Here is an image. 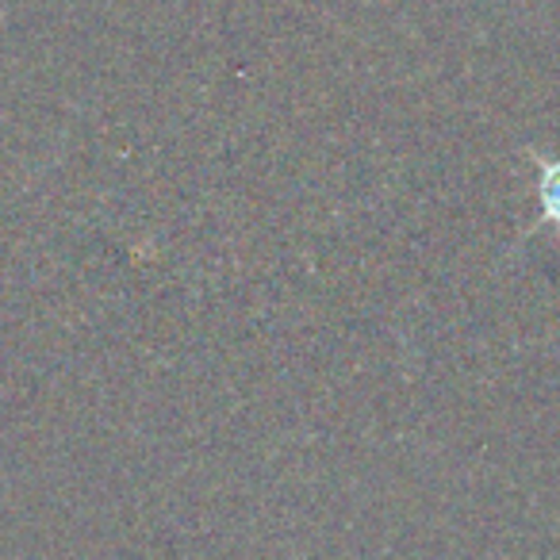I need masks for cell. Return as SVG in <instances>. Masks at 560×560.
<instances>
[{"mask_svg":"<svg viewBox=\"0 0 560 560\" xmlns=\"http://www.w3.org/2000/svg\"><path fill=\"white\" fill-rule=\"evenodd\" d=\"M522 158L537 165V223L526 226L518 242L534 238L541 226H557L560 231V158H545L541 150L522 147Z\"/></svg>","mask_w":560,"mask_h":560,"instance_id":"cell-1","label":"cell"}]
</instances>
